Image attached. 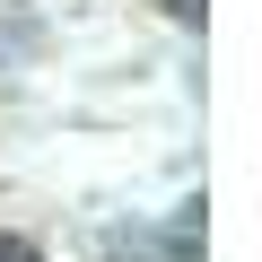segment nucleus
<instances>
[{
    "label": "nucleus",
    "mask_w": 262,
    "mask_h": 262,
    "mask_svg": "<svg viewBox=\"0 0 262 262\" xmlns=\"http://www.w3.org/2000/svg\"><path fill=\"white\" fill-rule=\"evenodd\" d=\"M0 262H44L35 245H18V236H0Z\"/></svg>",
    "instance_id": "f257e3e1"
}]
</instances>
